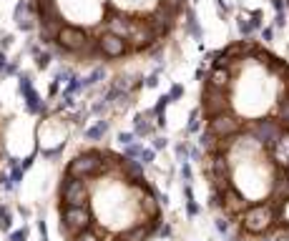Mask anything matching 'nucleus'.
<instances>
[{
  "instance_id": "obj_1",
  "label": "nucleus",
  "mask_w": 289,
  "mask_h": 241,
  "mask_svg": "<svg viewBox=\"0 0 289 241\" xmlns=\"http://www.w3.org/2000/svg\"><path fill=\"white\" fill-rule=\"evenodd\" d=\"M189 0H28L40 45L78 68L156 58L179 35Z\"/></svg>"
},
{
  "instance_id": "obj_2",
  "label": "nucleus",
  "mask_w": 289,
  "mask_h": 241,
  "mask_svg": "<svg viewBox=\"0 0 289 241\" xmlns=\"http://www.w3.org/2000/svg\"><path fill=\"white\" fill-rule=\"evenodd\" d=\"M55 224L60 241H154L164 229V201L131 156L83 146L60 168Z\"/></svg>"
},
{
  "instance_id": "obj_3",
  "label": "nucleus",
  "mask_w": 289,
  "mask_h": 241,
  "mask_svg": "<svg viewBox=\"0 0 289 241\" xmlns=\"http://www.w3.org/2000/svg\"><path fill=\"white\" fill-rule=\"evenodd\" d=\"M209 209L234 241L289 239V153L257 133L201 136Z\"/></svg>"
},
{
  "instance_id": "obj_4",
  "label": "nucleus",
  "mask_w": 289,
  "mask_h": 241,
  "mask_svg": "<svg viewBox=\"0 0 289 241\" xmlns=\"http://www.w3.org/2000/svg\"><path fill=\"white\" fill-rule=\"evenodd\" d=\"M201 136L257 133L289 143V60L254 38L216 48L199 76Z\"/></svg>"
},
{
  "instance_id": "obj_5",
  "label": "nucleus",
  "mask_w": 289,
  "mask_h": 241,
  "mask_svg": "<svg viewBox=\"0 0 289 241\" xmlns=\"http://www.w3.org/2000/svg\"><path fill=\"white\" fill-rule=\"evenodd\" d=\"M284 5H287V10H289V0H284Z\"/></svg>"
}]
</instances>
